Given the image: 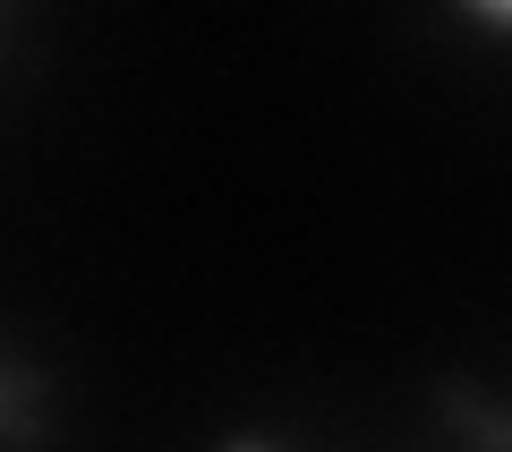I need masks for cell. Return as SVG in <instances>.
<instances>
[{
	"instance_id": "1",
	"label": "cell",
	"mask_w": 512,
	"mask_h": 452,
	"mask_svg": "<svg viewBox=\"0 0 512 452\" xmlns=\"http://www.w3.org/2000/svg\"><path fill=\"white\" fill-rule=\"evenodd\" d=\"M478 26H495V35H512V0H461Z\"/></svg>"
}]
</instances>
